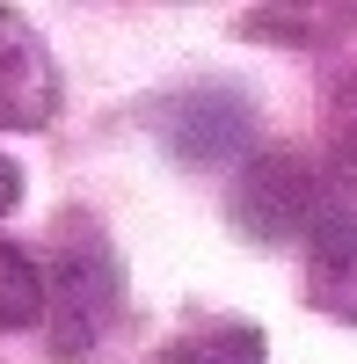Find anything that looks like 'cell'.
<instances>
[{
    "mask_svg": "<svg viewBox=\"0 0 357 364\" xmlns=\"http://www.w3.org/2000/svg\"><path fill=\"white\" fill-rule=\"evenodd\" d=\"M22 190H29V175H22V161L15 154H0V219L22 204Z\"/></svg>",
    "mask_w": 357,
    "mask_h": 364,
    "instance_id": "obj_10",
    "label": "cell"
},
{
    "mask_svg": "<svg viewBox=\"0 0 357 364\" xmlns=\"http://www.w3.org/2000/svg\"><path fill=\"white\" fill-rule=\"evenodd\" d=\"M154 364H270V336L255 321L219 314V321H190L183 336H168Z\"/></svg>",
    "mask_w": 357,
    "mask_h": 364,
    "instance_id": "obj_6",
    "label": "cell"
},
{
    "mask_svg": "<svg viewBox=\"0 0 357 364\" xmlns=\"http://www.w3.org/2000/svg\"><path fill=\"white\" fill-rule=\"evenodd\" d=\"M58 102H66V80L44 29L22 8H0V132H44Z\"/></svg>",
    "mask_w": 357,
    "mask_h": 364,
    "instance_id": "obj_4",
    "label": "cell"
},
{
    "mask_svg": "<svg viewBox=\"0 0 357 364\" xmlns=\"http://www.w3.org/2000/svg\"><path fill=\"white\" fill-rule=\"evenodd\" d=\"M307 248V306L329 314L343 328H357V204L350 197H329V211L314 219V233L299 240Z\"/></svg>",
    "mask_w": 357,
    "mask_h": 364,
    "instance_id": "obj_5",
    "label": "cell"
},
{
    "mask_svg": "<svg viewBox=\"0 0 357 364\" xmlns=\"http://www.w3.org/2000/svg\"><path fill=\"white\" fill-rule=\"evenodd\" d=\"M329 124H336V168H343V190L357 204V80L343 87V102H329Z\"/></svg>",
    "mask_w": 357,
    "mask_h": 364,
    "instance_id": "obj_9",
    "label": "cell"
},
{
    "mask_svg": "<svg viewBox=\"0 0 357 364\" xmlns=\"http://www.w3.org/2000/svg\"><path fill=\"white\" fill-rule=\"evenodd\" d=\"M146 124H154V139L183 168H233V161H248L255 139H262L255 102L241 95V87H226V80L168 87V95L146 102Z\"/></svg>",
    "mask_w": 357,
    "mask_h": 364,
    "instance_id": "obj_2",
    "label": "cell"
},
{
    "mask_svg": "<svg viewBox=\"0 0 357 364\" xmlns=\"http://www.w3.org/2000/svg\"><path fill=\"white\" fill-rule=\"evenodd\" d=\"M329 182H321L314 161L299 154H255L241 161V175H233L226 190V226L255 240V248H299V240L314 233V219L329 211Z\"/></svg>",
    "mask_w": 357,
    "mask_h": 364,
    "instance_id": "obj_3",
    "label": "cell"
},
{
    "mask_svg": "<svg viewBox=\"0 0 357 364\" xmlns=\"http://www.w3.org/2000/svg\"><path fill=\"white\" fill-rule=\"evenodd\" d=\"M357 8H248L241 37H284V44H336Z\"/></svg>",
    "mask_w": 357,
    "mask_h": 364,
    "instance_id": "obj_8",
    "label": "cell"
},
{
    "mask_svg": "<svg viewBox=\"0 0 357 364\" xmlns=\"http://www.w3.org/2000/svg\"><path fill=\"white\" fill-rule=\"evenodd\" d=\"M44 269V343L58 364H80L110 336L117 306H124V269L102 226L87 219H58V240L37 255Z\"/></svg>",
    "mask_w": 357,
    "mask_h": 364,
    "instance_id": "obj_1",
    "label": "cell"
},
{
    "mask_svg": "<svg viewBox=\"0 0 357 364\" xmlns=\"http://www.w3.org/2000/svg\"><path fill=\"white\" fill-rule=\"evenodd\" d=\"M44 321V269L37 248L22 240H0V336H22V328Z\"/></svg>",
    "mask_w": 357,
    "mask_h": 364,
    "instance_id": "obj_7",
    "label": "cell"
}]
</instances>
